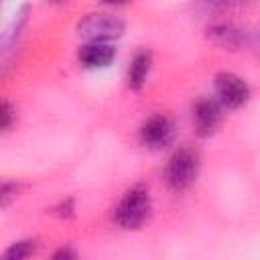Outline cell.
<instances>
[{"label": "cell", "mask_w": 260, "mask_h": 260, "mask_svg": "<svg viewBox=\"0 0 260 260\" xmlns=\"http://www.w3.org/2000/svg\"><path fill=\"white\" fill-rule=\"evenodd\" d=\"M12 122H14V108L8 102L0 100V132H4L6 128H10Z\"/></svg>", "instance_id": "obj_13"}, {"label": "cell", "mask_w": 260, "mask_h": 260, "mask_svg": "<svg viewBox=\"0 0 260 260\" xmlns=\"http://www.w3.org/2000/svg\"><path fill=\"white\" fill-rule=\"evenodd\" d=\"M223 120V108L215 98H199L193 106V126L203 138L217 132Z\"/></svg>", "instance_id": "obj_7"}, {"label": "cell", "mask_w": 260, "mask_h": 260, "mask_svg": "<svg viewBox=\"0 0 260 260\" xmlns=\"http://www.w3.org/2000/svg\"><path fill=\"white\" fill-rule=\"evenodd\" d=\"M205 37L223 47V49H246V47H256V32L246 28V26H238L234 22H215L207 28Z\"/></svg>", "instance_id": "obj_5"}, {"label": "cell", "mask_w": 260, "mask_h": 260, "mask_svg": "<svg viewBox=\"0 0 260 260\" xmlns=\"http://www.w3.org/2000/svg\"><path fill=\"white\" fill-rule=\"evenodd\" d=\"M0 2H2V0H0Z\"/></svg>", "instance_id": "obj_18"}, {"label": "cell", "mask_w": 260, "mask_h": 260, "mask_svg": "<svg viewBox=\"0 0 260 260\" xmlns=\"http://www.w3.org/2000/svg\"><path fill=\"white\" fill-rule=\"evenodd\" d=\"M150 209L152 203L148 189L144 185H134L122 195L118 207L114 209V221L124 230H138L146 223Z\"/></svg>", "instance_id": "obj_2"}, {"label": "cell", "mask_w": 260, "mask_h": 260, "mask_svg": "<svg viewBox=\"0 0 260 260\" xmlns=\"http://www.w3.org/2000/svg\"><path fill=\"white\" fill-rule=\"evenodd\" d=\"M199 167H201V158L199 152L193 146H181L177 148L171 158L167 160L165 167V183L169 189L181 193L185 189H189L197 175H199Z\"/></svg>", "instance_id": "obj_1"}, {"label": "cell", "mask_w": 260, "mask_h": 260, "mask_svg": "<svg viewBox=\"0 0 260 260\" xmlns=\"http://www.w3.org/2000/svg\"><path fill=\"white\" fill-rule=\"evenodd\" d=\"M250 85L236 73L223 71L215 75V100L221 104V108L236 110L242 108L250 100Z\"/></svg>", "instance_id": "obj_4"}, {"label": "cell", "mask_w": 260, "mask_h": 260, "mask_svg": "<svg viewBox=\"0 0 260 260\" xmlns=\"http://www.w3.org/2000/svg\"><path fill=\"white\" fill-rule=\"evenodd\" d=\"M138 136H140L142 146H146L150 150H160L173 142V136H175L173 120L169 116L154 114L140 126Z\"/></svg>", "instance_id": "obj_6"}, {"label": "cell", "mask_w": 260, "mask_h": 260, "mask_svg": "<svg viewBox=\"0 0 260 260\" xmlns=\"http://www.w3.org/2000/svg\"><path fill=\"white\" fill-rule=\"evenodd\" d=\"M73 199H67V201H61L57 207H55V213L59 217H71L73 215Z\"/></svg>", "instance_id": "obj_14"}, {"label": "cell", "mask_w": 260, "mask_h": 260, "mask_svg": "<svg viewBox=\"0 0 260 260\" xmlns=\"http://www.w3.org/2000/svg\"><path fill=\"white\" fill-rule=\"evenodd\" d=\"M20 189H22L20 183H14V181H0V209L6 207V205H10V203L18 197Z\"/></svg>", "instance_id": "obj_12"}, {"label": "cell", "mask_w": 260, "mask_h": 260, "mask_svg": "<svg viewBox=\"0 0 260 260\" xmlns=\"http://www.w3.org/2000/svg\"><path fill=\"white\" fill-rule=\"evenodd\" d=\"M100 2L110 4V6H122V4H128V2H132V0H100Z\"/></svg>", "instance_id": "obj_16"}, {"label": "cell", "mask_w": 260, "mask_h": 260, "mask_svg": "<svg viewBox=\"0 0 260 260\" xmlns=\"http://www.w3.org/2000/svg\"><path fill=\"white\" fill-rule=\"evenodd\" d=\"M124 28H126L124 20H120L118 16L106 14V12H89L75 26L77 35L83 37L89 43L116 41V39H120L124 35Z\"/></svg>", "instance_id": "obj_3"}, {"label": "cell", "mask_w": 260, "mask_h": 260, "mask_svg": "<svg viewBox=\"0 0 260 260\" xmlns=\"http://www.w3.org/2000/svg\"><path fill=\"white\" fill-rule=\"evenodd\" d=\"M256 0H195V6L201 8V10H211V12H217V10H230V8H242V6H250L254 4Z\"/></svg>", "instance_id": "obj_10"}, {"label": "cell", "mask_w": 260, "mask_h": 260, "mask_svg": "<svg viewBox=\"0 0 260 260\" xmlns=\"http://www.w3.org/2000/svg\"><path fill=\"white\" fill-rule=\"evenodd\" d=\"M37 252V240H20V242H14L8 250L2 252V258H8V260H20V258H28Z\"/></svg>", "instance_id": "obj_11"}, {"label": "cell", "mask_w": 260, "mask_h": 260, "mask_svg": "<svg viewBox=\"0 0 260 260\" xmlns=\"http://www.w3.org/2000/svg\"><path fill=\"white\" fill-rule=\"evenodd\" d=\"M49 2H53V4H61V2H65V0H49Z\"/></svg>", "instance_id": "obj_17"}, {"label": "cell", "mask_w": 260, "mask_h": 260, "mask_svg": "<svg viewBox=\"0 0 260 260\" xmlns=\"http://www.w3.org/2000/svg\"><path fill=\"white\" fill-rule=\"evenodd\" d=\"M55 258H77V252H73V250H59V252H55Z\"/></svg>", "instance_id": "obj_15"}, {"label": "cell", "mask_w": 260, "mask_h": 260, "mask_svg": "<svg viewBox=\"0 0 260 260\" xmlns=\"http://www.w3.org/2000/svg\"><path fill=\"white\" fill-rule=\"evenodd\" d=\"M150 65H152V55L148 51H138L132 57L130 67H128V87L130 89H134V91L142 89V85L148 77Z\"/></svg>", "instance_id": "obj_9"}, {"label": "cell", "mask_w": 260, "mask_h": 260, "mask_svg": "<svg viewBox=\"0 0 260 260\" xmlns=\"http://www.w3.org/2000/svg\"><path fill=\"white\" fill-rule=\"evenodd\" d=\"M114 59H116V49L110 43H87L77 51V61L87 69L108 67Z\"/></svg>", "instance_id": "obj_8"}]
</instances>
